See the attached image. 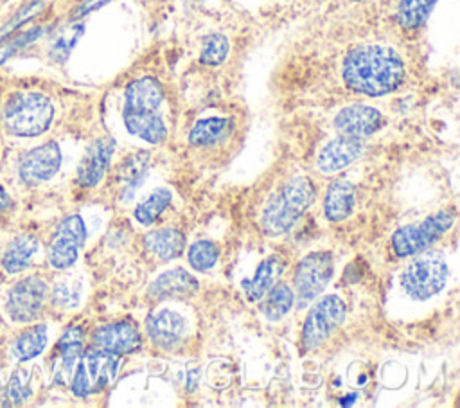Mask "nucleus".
Instances as JSON below:
<instances>
[{
  "mask_svg": "<svg viewBox=\"0 0 460 408\" xmlns=\"http://www.w3.org/2000/svg\"><path fill=\"white\" fill-rule=\"evenodd\" d=\"M29 383H31V374H29L27 368H18V370L13 372V376L7 383V390H5L11 403L22 404L32 395V390H31Z\"/></svg>",
  "mask_w": 460,
  "mask_h": 408,
  "instance_id": "nucleus-33",
  "label": "nucleus"
},
{
  "mask_svg": "<svg viewBox=\"0 0 460 408\" xmlns=\"http://www.w3.org/2000/svg\"><path fill=\"white\" fill-rule=\"evenodd\" d=\"M164 92L156 79L140 77L129 83L124 93L122 111L126 129L149 144L164 142L167 129L158 113Z\"/></svg>",
  "mask_w": 460,
  "mask_h": 408,
  "instance_id": "nucleus-2",
  "label": "nucleus"
},
{
  "mask_svg": "<svg viewBox=\"0 0 460 408\" xmlns=\"http://www.w3.org/2000/svg\"><path fill=\"white\" fill-rule=\"evenodd\" d=\"M198 289V280L181 268H172L158 275L151 286L149 295L158 300L167 298H185L190 297Z\"/></svg>",
  "mask_w": 460,
  "mask_h": 408,
  "instance_id": "nucleus-18",
  "label": "nucleus"
},
{
  "mask_svg": "<svg viewBox=\"0 0 460 408\" xmlns=\"http://www.w3.org/2000/svg\"><path fill=\"white\" fill-rule=\"evenodd\" d=\"M404 77L402 59L385 45H359L343 61L345 84L365 95H385Z\"/></svg>",
  "mask_w": 460,
  "mask_h": 408,
  "instance_id": "nucleus-1",
  "label": "nucleus"
},
{
  "mask_svg": "<svg viewBox=\"0 0 460 408\" xmlns=\"http://www.w3.org/2000/svg\"><path fill=\"white\" fill-rule=\"evenodd\" d=\"M47 282L36 275L18 280L5 295V313L16 324H29L41 315L47 300Z\"/></svg>",
  "mask_w": 460,
  "mask_h": 408,
  "instance_id": "nucleus-10",
  "label": "nucleus"
},
{
  "mask_svg": "<svg viewBox=\"0 0 460 408\" xmlns=\"http://www.w3.org/2000/svg\"><path fill=\"white\" fill-rule=\"evenodd\" d=\"M92 347L115 356L128 354L140 347V333L126 320L101 325L92 334Z\"/></svg>",
  "mask_w": 460,
  "mask_h": 408,
  "instance_id": "nucleus-13",
  "label": "nucleus"
},
{
  "mask_svg": "<svg viewBox=\"0 0 460 408\" xmlns=\"http://www.w3.org/2000/svg\"><path fill=\"white\" fill-rule=\"evenodd\" d=\"M228 54V40L223 34H210L203 40L199 59L205 65H219Z\"/></svg>",
  "mask_w": 460,
  "mask_h": 408,
  "instance_id": "nucleus-32",
  "label": "nucleus"
},
{
  "mask_svg": "<svg viewBox=\"0 0 460 408\" xmlns=\"http://www.w3.org/2000/svg\"><path fill=\"white\" fill-rule=\"evenodd\" d=\"M147 164H149L147 153H135L133 156L126 158V162L120 167V174H119L122 185L137 187L147 169Z\"/></svg>",
  "mask_w": 460,
  "mask_h": 408,
  "instance_id": "nucleus-31",
  "label": "nucleus"
},
{
  "mask_svg": "<svg viewBox=\"0 0 460 408\" xmlns=\"http://www.w3.org/2000/svg\"><path fill=\"white\" fill-rule=\"evenodd\" d=\"M147 334L155 345L162 349H172L185 334V320L172 309H160L147 316Z\"/></svg>",
  "mask_w": 460,
  "mask_h": 408,
  "instance_id": "nucleus-17",
  "label": "nucleus"
},
{
  "mask_svg": "<svg viewBox=\"0 0 460 408\" xmlns=\"http://www.w3.org/2000/svg\"><path fill=\"white\" fill-rule=\"evenodd\" d=\"M86 239V228L79 214H70L66 216L56 228L47 259L52 268L56 270H66L70 268L79 255V250L83 248Z\"/></svg>",
  "mask_w": 460,
  "mask_h": 408,
  "instance_id": "nucleus-11",
  "label": "nucleus"
},
{
  "mask_svg": "<svg viewBox=\"0 0 460 408\" xmlns=\"http://www.w3.org/2000/svg\"><path fill=\"white\" fill-rule=\"evenodd\" d=\"M232 129V122L223 117L201 119L189 133V140L194 146H212L221 142Z\"/></svg>",
  "mask_w": 460,
  "mask_h": 408,
  "instance_id": "nucleus-24",
  "label": "nucleus"
},
{
  "mask_svg": "<svg viewBox=\"0 0 460 408\" xmlns=\"http://www.w3.org/2000/svg\"><path fill=\"white\" fill-rule=\"evenodd\" d=\"M38 34H40V31L36 29V31L25 32V34H22V36H18V38H14V40L0 41V65H2L9 56H13L18 49H22L23 45H27L32 38H36Z\"/></svg>",
  "mask_w": 460,
  "mask_h": 408,
  "instance_id": "nucleus-36",
  "label": "nucleus"
},
{
  "mask_svg": "<svg viewBox=\"0 0 460 408\" xmlns=\"http://www.w3.org/2000/svg\"><path fill=\"white\" fill-rule=\"evenodd\" d=\"M115 151V140L110 137L97 138L90 144L77 167V182L83 187H95L106 174L111 155Z\"/></svg>",
  "mask_w": 460,
  "mask_h": 408,
  "instance_id": "nucleus-14",
  "label": "nucleus"
},
{
  "mask_svg": "<svg viewBox=\"0 0 460 408\" xmlns=\"http://www.w3.org/2000/svg\"><path fill=\"white\" fill-rule=\"evenodd\" d=\"M43 7V2L41 0H36L29 5H25L14 18H11L4 27H0V41H4L14 29H18L20 25H23L27 20H31L34 14H38Z\"/></svg>",
  "mask_w": 460,
  "mask_h": 408,
  "instance_id": "nucleus-35",
  "label": "nucleus"
},
{
  "mask_svg": "<svg viewBox=\"0 0 460 408\" xmlns=\"http://www.w3.org/2000/svg\"><path fill=\"white\" fill-rule=\"evenodd\" d=\"M81 291H83V284L79 279L75 277L59 279L52 288V302L61 309H72L79 304Z\"/></svg>",
  "mask_w": 460,
  "mask_h": 408,
  "instance_id": "nucleus-29",
  "label": "nucleus"
},
{
  "mask_svg": "<svg viewBox=\"0 0 460 408\" xmlns=\"http://www.w3.org/2000/svg\"><path fill=\"white\" fill-rule=\"evenodd\" d=\"M11 208V196L9 192L0 185V212H5Z\"/></svg>",
  "mask_w": 460,
  "mask_h": 408,
  "instance_id": "nucleus-38",
  "label": "nucleus"
},
{
  "mask_svg": "<svg viewBox=\"0 0 460 408\" xmlns=\"http://www.w3.org/2000/svg\"><path fill=\"white\" fill-rule=\"evenodd\" d=\"M347 306L338 295H327L320 298L307 313L302 325L300 341L304 350L320 347L345 320Z\"/></svg>",
  "mask_w": 460,
  "mask_h": 408,
  "instance_id": "nucleus-7",
  "label": "nucleus"
},
{
  "mask_svg": "<svg viewBox=\"0 0 460 408\" xmlns=\"http://www.w3.org/2000/svg\"><path fill=\"white\" fill-rule=\"evenodd\" d=\"M49 341V334H47V327L43 324L32 325L29 329H25L13 343V352L20 361H29L36 356H40L43 352V349L47 347Z\"/></svg>",
  "mask_w": 460,
  "mask_h": 408,
  "instance_id": "nucleus-26",
  "label": "nucleus"
},
{
  "mask_svg": "<svg viewBox=\"0 0 460 408\" xmlns=\"http://www.w3.org/2000/svg\"><path fill=\"white\" fill-rule=\"evenodd\" d=\"M61 165V151L56 142H45L31 151H27L20 164L18 174L20 180L27 185H40L49 182Z\"/></svg>",
  "mask_w": 460,
  "mask_h": 408,
  "instance_id": "nucleus-12",
  "label": "nucleus"
},
{
  "mask_svg": "<svg viewBox=\"0 0 460 408\" xmlns=\"http://www.w3.org/2000/svg\"><path fill=\"white\" fill-rule=\"evenodd\" d=\"M449 266L440 252H419L401 271V288L413 300L435 297L447 282Z\"/></svg>",
  "mask_w": 460,
  "mask_h": 408,
  "instance_id": "nucleus-5",
  "label": "nucleus"
},
{
  "mask_svg": "<svg viewBox=\"0 0 460 408\" xmlns=\"http://www.w3.org/2000/svg\"><path fill=\"white\" fill-rule=\"evenodd\" d=\"M437 0H399L397 22L404 29L420 27L431 13Z\"/></svg>",
  "mask_w": 460,
  "mask_h": 408,
  "instance_id": "nucleus-28",
  "label": "nucleus"
},
{
  "mask_svg": "<svg viewBox=\"0 0 460 408\" xmlns=\"http://www.w3.org/2000/svg\"><path fill=\"white\" fill-rule=\"evenodd\" d=\"M261 311L270 322H277L286 316L295 304V291L286 282H275L262 297Z\"/></svg>",
  "mask_w": 460,
  "mask_h": 408,
  "instance_id": "nucleus-23",
  "label": "nucleus"
},
{
  "mask_svg": "<svg viewBox=\"0 0 460 408\" xmlns=\"http://www.w3.org/2000/svg\"><path fill=\"white\" fill-rule=\"evenodd\" d=\"M354 208V185L349 180H336L323 198V212L331 221H343Z\"/></svg>",
  "mask_w": 460,
  "mask_h": 408,
  "instance_id": "nucleus-20",
  "label": "nucleus"
},
{
  "mask_svg": "<svg viewBox=\"0 0 460 408\" xmlns=\"http://www.w3.org/2000/svg\"><path fill=\"white\" fill-rule=\"evenodd\" d=\"M383 124L381 113L367 104H352L338 111L334 119V126L341 135L350 137H368L374 131H377Z\"/></svg>",
  "mask_w": 460,
  "mask_h": 408,
  "instance_id": "nucleus-15",
  "label": "nucleus"
},
{
  "mask_svg": "<svg viewBox=\"0 0 460 408\" xmlns=\"http://www.w3.org/2000/svg\"><path fill=\"white\" fill-rule=\"evenodd\" d=\"M83 34V27L81 25H72L63 29L52 41L50 52L56 58H66L68 52L72 50V47L75 45V41L79 40V36Z\"/></svg>",
  "mask_w": 460,
  "mask_h": 408,
  "instance_id": "nucleus-34",
  "label": "nucleus"
},
{
  "mask_svg": "<svg viewBox=\"0 0 460 408\" xmlns=\"http://www.w3.org/2000/svg\"><path fill=\"white\" fill-rule=\"evenodd\" d=\"M108 2H111V0H84V2L75 9V13L72 14V18H74V20H75V18H81V16H84V14H88V13H92V11L99 9V7H102V5H106Z\"/></svg>",
  "mask_w": 460,
  "mask_h": 408,
  "instance_id": "nucleus-37",
  "label": "nucleus"
},
{
  "mask_svg": "<svg viewBox=\"0 0 460 408\" xmlns=\"http://www.w3.org/2000/svg\"><path fill=\"white\" fill-rule=\"evenodd\" d=\"M455 223V214L449 210H438L433 216H428L420 223L401 226L392 235V248L399 257H411L437 239H440Z\"/></svg>",
  "mask_w": 460,
  "mask_h": 408,
  "instance_id": "nucleus-6",
  "label": "nucleus"
},
{
  "mask_svg": "<svg viewBox=\"0 0 460 408\" xmlns=\"http://www.w3.org/2000/svg\"><path fill=\"white\" fill-rule=\"evenodd\" d=\"M313 196L314 189L305 176L291 178L268 201L261 217L262 230L268 235L286 234L313 203Z\"/></svg>",
  "mask_w": 460,
  "mask_h": 408,
  "instance_id": "nucleus-3",
  "label": "nucleus"
},
{
  "mask_svg": "<svg viewBox=\"0 0 460 408\" xmlns=\"http://www.w3.org/2000/svg\"><path fill=\"white\" fill-rule=\"evenodd\" d=\"M59 356V372L61 376H70L81 352H83V331L81 327H68L56 345Z\"/></svg>",
  "mask_w": 460,
  "mask_h": 408,
  "instance_id": "nucleus-25",
  "label": "nucleus"
},
{
  "mask_svg": "<svg viewBox=\"0 0 460 408\" xmlns=\"http://www.w3.org/2000/svg\"><path fill=\"white\" fill-rule=\"evenodd\" d=\"M144 246L160 261H171L181 255L185 248V237L176 228H158L146 234Z\"/></svg>",
  "mask_w": 460,
  "mask_h": 408,
  "instance_id": "nucleus-21",
  "label": "nucleus"
},
{
  "mask_svg": "<svg viewBox=\"0 0 460 408\" xmlns=\"http://www.w3.org/2000/svg\"><path fill=\"white\" fill-rule=\"evenodd\" d=\"M36 252H38V239L34 235L31 234L16 235L4 250L2 268L7 273H20L31 264Z\"/></svg>",
  "mask_w": 460,
  "mask_h": 408,
  "instance_id": "nucleus-22",
  "label": "nucleus"
},
{
  "mask_svg": "<svg viewBox=\"0 0 460 408\" xmlns=\"http://www.w3.org/2000/svg\"><path fill=\"white\" fill-rule=\"evenodd\" d=\"M286 259L280 255H270L266 257L255 270V273L250 279L243 280L244 295L250 302L261 300L264 293L279 280V277L284 273Z\"/></svg>",
  "mask_w": 460,
  "mask_h": 408,
  "instance_id": "nucleus-19",
  "label": "nucleus"
},
{
  "mask_svg": "<svg viewBox=\"0 0 460 408\" xmlns=\"http://www.w3.org/2000/svg\"><path fill=\"white\" fill-rule=\"evenodd\" d=\"M117 374L115 354H108L95 347L79 356V363L72 376V392L77 397H86L104 388Z\"/></svg>",
  "mask_w": 460,
  "mask_h": 408,
  "instance_id": "nucleus-8",
  "label": "nucleus"
},
{
  "mask_svg": "<svg viewBox=\"0 0 460 408\" xmlns=\"http://www.w3.org/2000/svg\"><path fill=\"white\" fill-rule=\"evenodd\" d=\"M219 250L216 246V243L208 241V239H201L190 244V248L187 250V261L189 264L198 270V271H207L210 270L216 261H217Z\"/></svg>",
  "mask_w": 460,
  "mask_h": 408,
  "instance_id": "nucleus-30",
  "label": "nucleus"
},
{
  "mask_svg": "<svg viewBox=\"0 0 460 408\" xmlns=\"http://www.w3.org/2000/svg\"><path fill=\"white\" fill-rule=\"evenodd\" d=\"M334 273V259L331 252L307 253L295 270L293 284L298 298V306H305L314 300L329 284Z\"/></svg>",
  "mask_w": 460,
  "mask_h": 408,
  "instance_id": "nucleus-9",
  "label": "nucleus"
},
{
  "mask_svg": "<svg viewBox=\"0 0 460 408\" xmlns=\"http://www.w3.org/2000/svg\"><path fill=\"white\" fill-rule=\"evenodd\" d=\"M172 200L171 191L167 189H155L149 196H146L137 207H135V217L142 225H153L162 212L169 207Z\"/></svg>",
  "mask_w": 460,
  "mask_h": 408,
  "instance_id": "nucleus-27",
  "label": "nucleus"
},
{
  "mask_svg": "<svg viewBox=\"0 0 460 408\" xmlns=\"http://www.w3.org/2000/svg\"><path fill=\"white\" fill-rule=\"evenodd\" d=\"M54 106L49 97L36 92L13 95L2 111V126L14 137H38L49 129Z\"/></svg>",
  "mask_w": 460,
  "mask_h": 408,
  "instance_id": "nucleus-4",
  "label": "nucleus"
},
{
  "mask_svg": "<svg viewBox=\"0 0 460 408\" xmlns=\"http://www.w3.org/2000/svg\"><path fill=\"white\" fill-rule=\"evenodd\" d=\"M363 151V142L358 137L340 135L327 142L318 155L316 165L323 174H334L352 164Z\"/></svg>",
  "mask_w": 460,
  "mask_h": 408,
  "instance_id": "nucleus-16",
  "label": "nucleus"
}]
</instances>
